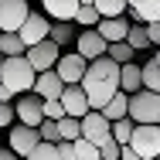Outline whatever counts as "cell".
<instances>
[{
  "label": "cell",
  "instance_id": "11",
  "mask_svg": "<svg viewBox=\"0 0 160 160\" xmlns=\"http://www.w3.org/2000/svg\"><path fill=\"white\" fill-rule=\"evenodd\" d=\"M106 38L96 31V28H82V31L75 34V51L82 55V58H89V62H96V58H106Z\"/></svg>",
  "mask_w": 160,
  "mask_h": 160
},
{
  "label": "cell",
  "instance_id": "12",
  "mask_svg": "<svg viewBox=\"0 0 160 160\" xmlns=\"http://www.w3.org/2000/svg\"><path fill=\"white\" fill-rule=\"evenodd\" d=\"M28 14H31L28 0H0V31H21Z\"/></svg>",
  "mask_w": 160,
  "mask_h": 160
},
{
  "label": "cell",
  "instance_id": "32",
  "mask_svg": "<svg viewBox=\"0 0 160 160\" xmlns=\"http://www.w3.org/2000/svg\"><path fill=\"white\" fill-rule=\"evenodd\" d=\"M119 153H123V143H116L112 136L99 147V157H102V160H119Z\"/></svg>",
  "mask_w": 160,
  "mask_h": 160
},
{
  "label": "cell",
  "instance_id": "2",
  "mask_svg": "<svg viewBox=\"0 0 160 160\" xmlns=\"http://www.w3.org/2000/svg\"><path fill=\"white\" fill-rule=\"evenodd\" d=\"M34 78H38V72H34V65L28 62V55H14V58H3V85H10L17 96H24V92H34Z\"/></svg>",
  "mask_w": 160,
  "mask_h": 160
},
{
  "label": "cell",
  "instance_id": "35",
  "mask_svg": "<svg viewBox=\"0 0 160 160\" xmlns=\"http://www.w3.org/2000/svg\"><path fill=\"white\" fill-rule=\"evenodd\" d=\"M58 157L62 160H75V140H58Z\"/></svg>",
  "mask_w": 160,
  "mask_h": 160
},
{
  "label": "cell",
  "instance_id": "16",
  "mask_svg": "<svg viewBox=\"0 0 160 160\" xmlns=\"http://www.w3.org/2000/svg\"><path fill=\"white\" fill-rule=\"evenodd\" d=\"M41 10H44L51 21H75L78 0H41Z\"/></svg>",
  "mask_w": 160,
  "mask_h": 160
},
{
  "label": "cell",
  "instance_id": "40",
  "mask_svg": "<svg viewBox=\"0 0 160 160\" xmlns=\"http://www.w3.org/2000/svg\"><path fill=\"white\" fill-rule=\"evenodd\" d=\"M0 78H3V55H0Z\"/></svg>",
  "mask_w": 160,
  "mask_h": 160
},
{
  "label": "cell",
  "instance_id": "9",
  "mask_svg": "<svg viewBox=\"0 0 160 160\" xmlns=\"http://www.w3.org/2000/svg\"><path fill=\"white\" fill-rule=\"evenodd\" d=\"M24 55H28V62L34 65V72H48V68H55L58 58H62V44H55L51 38H44V41H38L34 48H28Z\"/></svg>",
  "mask_w": 160,
  "mask_h": 160
},
{
  "label": "cell",
  "instance_id": "6",
  "mask_svg": "<svg viewBox=\"0 0 160 160\" xmlns=\"http://www.w3.org/2000/svg\"><path fill=\"white\" fill-rule=\"evenodd\" d=\"M14 112H17V123L41 126V119H44V99L38 92H24V96L14 99Z\"/></svg>",
  "mask_w": 160,
  "mask_h": 160
},
{
  "label": "cell",
  "instance_id": "17",
  "mask_svg": "<svg viewBox=\"0 0 160 160\" xmlns=\"http://www.w3.org/2000/svg\"><path fill=\"white\" fill-rule=\"evenodd\" d=\"M119 89H123V92H129V96L143 89V65H136V62L119 65Z\"/></svg>",
  "mask_w": 160,
  "mask_h": 160
},
{
  "label": "cell",
  "instance_id": "34",
  "mask_svg": "<svg viewBox=\"0 0 160 160\" xmlns=\"http://www.w3.org/2000/svg\"><path fill=\"white\" fill-rule=\"evenodd\" d=\"M44 116L48 119H62V116H68L62 106V99H44Z\"/></svg>",
  "mask_w": 160,
  "mask_h": 160
},
{
  "label": "cell",
  "instance_id": "20",
  "mask_svg": "<svg viewBox=\"0 0 160 160\" xmlns=\"http://www.w3.org/2000/svg\"><path fill=\"white\" fill-rule=\"evenodd\" d=\"M75 31H78V24L75 21H51V41L55 44H75Z\"/></svg>",
  "mask_w": 160,
  "mask_h": 160
},
{
  "label": "cell",
  "instance_id": "14",
  "mask_svg": "<svg viewBox=\"0 0 160 160\" xmlns=\"http://www.w3.org/2000/svg\"><path fill=\"white\" fill-rule=\"evenodd\" d=\"M62 106H65V112H68V116H78V119L92 109V106H89V96H85V89H82V85H65Z\"/></svg>",
  "mask_w": 160,
  "mask_h": 160
},
{
  "label": "cell",
  "instance_id": "7",
  "mask_svg": "<svg viewBox=\"0 0 160 160\" xmlns=\"http://www.w3.org/2000/svg\"><path fill=\"white\" fill-rule=\"evenodd\" d=\"M85 68H89V58H82L78 51H62V58H58V65H55V72L62 75L65 85H82Z\"/></svg>",
  "mask_w": 160,
  "mask_h": 160
},
{
  "label": "cell",
  "instance_id": "42",
  "mask_svg": "<svg viewBox=\"0 0 160 160\" xmlns=\"http://www.w3.org/2000/svg\"><path fill=\"white\" fill-rule=\"evenodd\" d=\"M157 62H160V51H157Z\"/></svg>",
  "mask_w": 160,
  "mask_h": 160
},
{
  "label": "cell",
  "instance_id": "37",
  "mask_svg": "<svg viewBox=\"0 0 160 160\" xmlns=\"http://www.w3.org/2000/svg\"><path fill=\"white\" fill-rule=\"evenodd\" d=\"M14 99H17V92H14L10 85H3V82H0V102H14Z\"/></svg>",
  "mask_w": 160,
  "mask_h": 160
},
{
  "label": "cell",
  "instance_id": "25",
  "mask_svg": "<svg viewBox=\"0 0 160 160\" xmlns=\"http://www.w3.org/2000/svg\"><path fill=\"white\" fill-rule=\"evenodd\" d=\"M96 10L102 17H123L129 10V0H96Z\"/></svg>",
  "mask_w": 160,
  "mask_h": 160
},
{
  "label": "cell",
  "instance_id": "30",
  "mask_svg": "<svg viewBox=\"0 0 160 160\" xmlns=\"http://www.w3.org/2000/svg\"><path fill=\"white\" fill-rule=\"evenodd\" d=\"M58 126H62V140H78L82 136V119L78 116H62Z\"/></svg>",
  "mask_w": 160,
  "mask_h": 160
},
{
  "label": "cell",
  "instance_id": "21",
  "mask_svg": "<svg viewBox=\"0 0 160 160\" xmlns=\"http://www.w3.org/2000/svg\"><path fill=\"white\" fill-rule=\"evenodd\" d=\"M24 51H28V48H24V41H21L17 31H0V55H3V58L24 55Z\"/></svg>",
  "mask_w": 160,
  "mask_h": 160
},
{
  "label": "cell",
  "instance_id": "31",
  "mask_svg": "<svg viewBox=\"0 0 160 160\" xmlns=\"http://www.w3.org/2000/svg\"><path fill=\"white\" fill-rule=\"evenodd\" d=\"M38 133H41V140H48V143H58L62 140V126H58V119H41V126H38Z\"/></svg>",
  "mask_w": 160,
  "mask_h": 160
},
{
  "label": "cell",
  "instance_id": "1",
  "mask_svg": "<svg viewBox=\"0 0 160 160\" xmlns=\"http://www.w3.org/2000/svg\"><path fill=\"white\" fill-rule=\"evenodd\" d=\"M82 89L89 96L92 109H102L109 99L119 92V65L112 58H96L85 68V78H82Z\"/></svg>",
  "mask_w": 160,
  "mask_h": 160
},
{
  "label": "cell",
  "instance_id": "5",
  "mask_svg": "<svg viewBox=\"0 0 160 160\" xmlns=\"http://www.w3.org/2000/svg\"><path fill=\"white\" fill-rule=\"evenodd\" d=\"M41 143V133L38 126H28V123H14V126L7 129V147L17 153V157H28L34 147Z\"/></svg>",
  "mask_w": 160,
  "mask_h": 160
},
{
  "label": "cell",
  "instance_id": "18",
  "mask_svg": "<svg viewBox=\"0 0 160 160\" xmlns=\"http://www.w3.org/2000/svg\"><path fill=\"white\" fill-rule=\"evenodd\" d=\"M129 10H133V21L140 24L160 21V0H129Z\"/></svg>",
  "mask_w": 160,
  "mask_h": 160
},
{
  "label": "cell",
  "instance_id": "36",
  "mask_svg": "<svg viewBox=\"0 0 160 160\" xmlns=\"http://www.w3.org/2000/svg\"><path fill=\"white\" fill-rule=\"evenodd\" d=\"M147 34H150V41L160 48V21H150V24H147Z\"/></svg>",
  "mask_w": 160,
  "mask_h": 160
},
{
  "label": "cell",
  "instance_id": "13",
  "mask_svg": "<svg viewBox=\"0 0 160 160\" xmlns=\"http://www.w3.org/2000/svg\"><path fill=\"white\" fill-rule=\"evenodd\" d=\"M34 92H38L41 99H62V92H65L62 75H58L55 68H48V72H38V78H34Z\"/></svg>",
  "mask_w": 160,
  "mask_h": 160
},
{
  "label": "cell",
  "instance_id": "10",
  "mask_svg": "<svg viewBox=\"0 0 160 160\" xmlns=\"http://www.w3.org/2000/svg\"><path fill=\"white\" fill-rule=\"evenodd\" d=\"M82 136H85V140H92V143H99V147L112 136V123L106 119V112H102V109H89V112L82 116Z\"/></svg>",
  "mask_w": 160,
  "mask_h": 160
},
{
  "label": "cell",
  "instance_id": "4",
  "mask_svg": "<svg viewBox=\"0 0 160 160\" xmlns=\"http://www.w3.org/2000/svg\"><path fill=\"white\" fill-rule=\"evenodd\" d=\"M129 147L143 160H157L160 157V123H140V126L133 129Z\"/></svg>",
  "mask_w": 160,
  "mask_h": 160
},
{
  "label": "cell",
  "instance_id": "27",
  "mask_svg": "<svg viewBox=\"0 0 160 160\" xmlns=\"http://www.w3.org/2000/svg\"><path fill=\"white\" fill-rule=\"evenodd\" d=\"M133 129H136V123H133L129 116H123V119H116V123H112V140L126 147L129 140H133Z\"/></svg>",
  "mask_w": 160,
  "mask_h": 160
},
{
  "label": "cell",
  "instance_id": "19",
  "mask_svg": "<svg viewBox=\"0 0 160 160\" xmlns=\"http://www.w3.org/2000/svg\"><path fill=\"white\" fill-rule=\"evenodd\" d=\"M102 112H106V119H109V123H116V119L129 116V92H123V89H119L116 96L102 106Z\"/></svg>",
  "mask_w": 160,
  "mask_h": 160
},
{
  "label": "cell",
  "instance_id": "26",
  "mask_svg": "<svg viewBox=\"0 0 160 160\" xmlns=\"http://www.w3.org/2000/svg\"><path fill=\"white\" fill-rule=\"evenodd\" d=\"M143 89L160 92V62L157 58H150V62L143 65Z\"/></svg>",
  "mask_w": 160,
  "mask_h": 160
},
{
  "label": "cell",
  "instance_id": "29",
  "mask_svg": "<svg viewBox=\"0 0 160 160\" xmlns=\"http://www.w3.org/2000/svg\"><path fill=\"white\" fill-rule=\"evenodd\" d=\"M24 160H62V157H58V143L41 140V143H38V147H34V150H31Z\"/></svg>",
  "mask_w": 160,
  "mask_h": 160
},
{
  "label": "cell",
  "instance_id": "3",
  "mask_svg": "<svg viewBox=\"0 0 160 160\" xmlns=\"http://www.w3.org/2000/svg\"><path fill=\"white\" fill-rule=\"evenodd\" d=\"M129 119L140 126V123H160V92L150 89H140L129 96Z\"/></svg>",
  "mask_w": 160,
  "mask_h": 160
},
{
  "label": "cell",
  "instance_id": "23",
  "mask_svg": "<svg viewBox=\"0 0 160 160\" xmlns=\"http://www.w3.org/2000/svg\"><path fill=\"white\" fill-rule=\"evenodd\" d=\"M133 48H129V41H112L109 48H106V58H112L116 65H126V62H133Z\"/></svg>",
  "mask_w": 160,
  "mask_h": 160
},
{
  "label": "cell",
  "instance_id": "43",
  "mask_svg": "<svg viewBox=\"0 0 160 160\" xmlns=\"http://www.w3.org/2000/svg\"><path fill=\"white\" fill-rule=\"evenodd\" d=\"M157 160H160V157H157Z\"/></svg>",
  "mask_w": 160,
  "mask_h": 160
},
{
  "label": "cell",
  "instance_id": "38",
  "mask_svg": "<svg viewBox=\"0 0 160 160\" xmlns=\"http://www.w3.org/2000/svg\"><path fill=\"white\" fill-rule=\"evenodd\" d=\"M119 160H143V157H140V153H136V150L126 143V147H123V153H119Z\"/></svg>",
  "mask_w": 160,
  "mask_h": 160
},
{
  "label": "cell",
  "instance_id": "8",
  "mask_svg": "<svg viewBox=\"0 0 160 160\" xmlns=\"http://www.w3.org/2000/svg\"><path fill=\"white\" fill-rule=\"evenodd\" d=\"M21 41H24V48H34L38 41H44V38H51V17L41 10V14H28V21L21 24Z\"/></svg>",
  "mask_w": 160,
  "mask_h": 160
},
{
  "label": "cell",
  "instance_id": "22",
  "mask_svg": "<svg viewBox=\"0 0 160 160\" xmlns=\"http://www.w3.org/2000/svg\"><path fill=\"white\" fill-rule=\"evenodd\" d=\"M129 48L133 51H143V48H150L153 41H150V34H147V24H129V34H126Z\"/></svg>",
  "mask_w": 160,
  "mask_h": 160
},
{
  "label": "cell",
  "instance_id": "15",
  "mask_svg": "<svg viewBox=\"0 0 160 160\" xmlns=\"http://www.w3.org/2000/svg\"><path fill=\"white\" fill-rule=\"evenodd\" d=\"M96 31L106 38V44H112V41H126L129 21H126V14H123V17H102V21L96 24Z\"/></svg>",
  "mask_w": 160,
  "mask_h": 160
},
{
  "label": "cell",
  "instance_id": "33",
  "mask_svg": "<svg viewBox=\"0 0 160 160\" xmlns=\"http://www.w3.org/2000/svg\"><path fill=\"white\" fill-rule=\"evenodd\" d=\"M17 123V112H14V102H0V129H10Z\"/></svg>",
  "mask_w": 160,
  "mask_h": 160
},
{
  "label": "cell",
  "instance_id": "24",
  "mask_svg": "<svg viewBox=\"0 0 160 160\" xmlns=\"http://www.w3.org/2000/svg\"><path fill=\"white\" fill-rule=\"evenodd\" d=\"M99 21H102V14L96 10V3H78V14H75L78 28H96Z\"/></svg>",
  "mask_w": 160,
  "mask_h": 160
},
{
  "label": "cell",
  "instance_id": "39",
  "mask_svg": "<svg viewBox=\"0 0 160 160\" xmlns=\"http://www.w3.org/2000/svg\"><path fill=\"white\" fill-rule=\"evenodd\" d=\"M0 160H24V157H17L10 147H0Z\"/></svg>",
  "mask_w": 160,
  "mask_h": 160
},
{
  "label": "cell",
  "instance_id": "41",
  "mask_svg": "<svg viewBox=\"0 0 160 160\" xmlns=\"http://www.w3.org/2000/svg\"><path fill=\"white\" fill-rule=\"evenodd\" d=\"M78 3H96V0H78Z\"/></svg>",
  "mask_w": 160,
  "mask_h": 160
},
{
  "label": "cell",
  "instance_id": "28",
  "mask_svg": "<svg viewBox=\"0 0 160 160\" xmlns=\"http://www.w3.org/2000/svg\"><path fill=\"white\" fill-rule=\"evenodd\" d=\"M75 160H102L99 157V143L78 136V140H75Z\"/></svg>",
  "mask_w": 160,
  "mask_h": 160
}]
</instances>
